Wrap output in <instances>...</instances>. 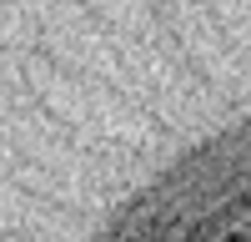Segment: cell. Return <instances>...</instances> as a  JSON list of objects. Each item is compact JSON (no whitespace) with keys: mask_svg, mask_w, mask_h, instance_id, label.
Masks as SVG:
<instances>
[{"mask_svg":"<svg viewBox=\"0 0 251 242\" xmlns=\"http://www.w3.org/2000/svg\"><path fill=\"white\" fill-rule=\"evenodd\" d=\"M100 242H251V131L191 156Z\"/></svg>","mask_w":251,"mask_h":242,"instance_id":"obj_1","label":"cell"}]
</instances>
